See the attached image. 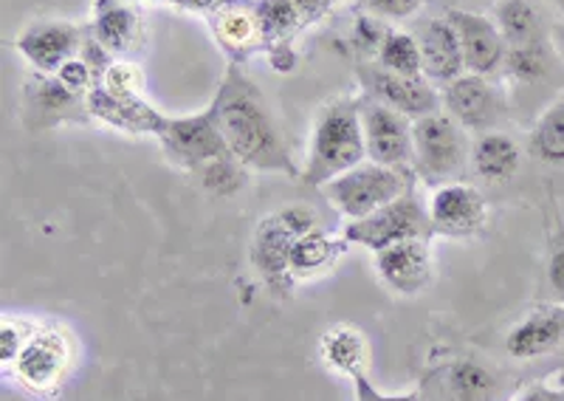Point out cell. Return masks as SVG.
<instances>
[{"mask_svg": "<svg viewBox=\"0 0 564 401\" xmlns=\"http://www.w3.org/2000/svg\"><path fill=\"white\" fill-rule=\"evenodd\" d=\"M415 173L412 170L384 167L376 162H361L359 167L347 170L345 175L334 178L322 187L327 201L345 215L347 220H361L376 209L387 207L390 201L401 198L415 189Z\"/></svg>", "mask_w": 564, "mask_h": 401, "instance_id": "5", "label": "cell"}, {"mask_svg": "<svg viewBox=\"0 0 564 401\" xmlns=\"http://www.w3.org/2000/svg\"><path fill=\"white\" fill-rule=\"evenodd\" d=\"M341 238L350 247H365L370 252H381V249L401 243V240H432L435 238V229H432L430 213L417 201L415 189H410V193L390 201L387 207L376 209L367 218L350 220Z\"/></svg>", "mask_w": 564, "mask_h": 401, "instance_id": "6", "label": "cell"}, {"mask_svg": "<svg viewBox=\"0 0 564 401\" xmlns=\"http://www.w3.org/2000/svg\"><path fill=\"white\" fill-rule=\"evenodd\" d=\"M564 348V305H539L508 330V356L528 362Z\"/></svg>", "mask_w": 564, "mask_h": 401, "instance_id": "19", "label": "cell"}, {"mask_svg": "<svg viewBox=\"0 0 564 401\" xmlns=\"http://www.w3.org/2000/svg\"><path fill=\"white\" fill-rule=\"evenodd\" d=\"M547 283L556 292V297L564 300V238L558 240L556 249L551 252V260H547Z\"/></svg>", "mask_w": 564, "mask_h": 401, "instance_id": "37", "label": "cell"}, {"mask_svg": "<svg viewBox=\"0 0 564 401\" xmlns=\"http://www.w3.org/2000/svg\"><path fill=\"white\" fill-rule=\"evenodd\" d=\"M376 65H381L384 72L404 74V77H421L423 74V57L417 40L406 32H387L381 40L379 52H376Z\"/></svg>", "mask_w": 564, "mask_h": 401, "instance_id": "29", "label": "cell"}, {"mask_svg": "<svg viewBox=\"0 0 564 401\" xmlns=\"http://www.w3.org/2000/svg\"><path fill=\"white\" fill-rule=\"evenodd\" d=\"M350 382H352V393H356V401H423V395L417 393V390H412V393H398V395L381 393V390L367 379V373H356Z\"/></svg>", "mask_w": 564, "mask_h": 401, "instance_id": "34", "label": "cell"}, {"mask_svg": "<svg viewBox=\"0 0 564 401\" xmlns=\"http://www.w3.org/2000/svg\"><path fill=\"white\" fill-rule=\"evenodd\" d=\"M155 139L161 142L170 162L193 170V173L204 170L206 164L218 162L224 155H231L218 128L215 105H209L195 117H164V124H161Z\"/></svg>", "mask_w": 564, "mask_h": 401, "instance_id": "7", "label": "cell"}, {"mask_svg": "<svg viewBox=\"0 0 564 401\" xmlns=\"http://www.w3.org/2000/svg\"><path fill=\"white\" fill-rule=\"evenodd\" d=\"M511 401H564V384H553V379L533 382L522 388Z\"/></svg>", "mask_w": 564, "mask_h": 401, "instance_id": "36", "label": "cell"}, {"mask_svg": "<svg viewBox=\"0 0 564 401\" xmlns=\"http://www.w3.org/2000/svg\"><path fill=\"white\" fill-rule=\"evenodd\" d=\"M97 85L128 97V94H141V74L135 72V65L130 63H108V68H105L102 77L97 79Z\"/></svg>", "mask_w": 564, "mask_h": 401, "instance_id": "32", "label": "cell"}, {"mask_svg": "<svg viewBox=\"0 0 564 401\" xmlns=\"http://www.w3.org/2000/svg\"><path fill=\"white\" fill-rule=\"evenodd\" d=\"M88 97L68 91L54 74H37L23 83V122L29 130H52L57 124L88 122Z\"/></svg>", "mask_w": 564, "mask_h": 401, "instance_id": "10", "label": "cell"}, {"mask_svg": "<svg viewBox=\"0 0 564 401\" xmlns=\"http://www.w3.org/2000/svg\"><path fill=\"white\" fill-rule=\"evenodd\" d=\"M347 247L350 243L345 238H334V235H327L322 227L302 235L294 243V249H291L289 260L294 283H300V280H314L319 274L330 272L339 263L341 254L347 252Z\"/></svg>", "mask_w": 564, "mask_h": 401, "instance_id": "23", "label": "cell"}, {"mask_svg": "<svg viewBox=\"0 0 564 401\" xmlns=\"http://www.w3.org/2000/svg\"><path fill=\"white\" fill-rule=\"evenodd\" d=\"M466 128L457 124L446 110L412 122V173L430 187L452 184L468 164Z\"/></svg>", "mask_w": 564, "mask_h": 401, "instance_id": "4", "label": "cell"}, {"mask_svg": "<svg viewBox=\"0 0 564 401\" xmlns=\"http://www.w3.org/2000/svg\"><path fill=\"white\" fill-rule=\"evenodd\" d=\"M370 14L384 20H406L426 7V0H365Z\"/></svg>", "mask_w": 564, "mask_h": 401, "instance_id": "33", "label": "cell"}, {"mask_svg": "<svg viewBox=\"0 0 564 401\" xmlns=\"http://www.w3.org/2000/svg\"><path fill=\"white\" fill-rule=\"evenodd\" d=\"M417 46L423 57V77L430 83H452L466 72L463 46L449 18H435L417 34Z\"/></svg>", "mask_w": 564, "mask_h": 401, "instance_id": "20", "label": "cell"}, {"mask_svg": "<svg viewBox=\"0 0 564 401\" xmlns=\"http://www.w3.org/2000/svg\"><path fill=\"white\" fill-rule=\"evenodd\" d=\"M212 105L218 113V128L226 139V148L246 170L300 178L302 170L294 164L289 144L282 142V133L263 94L246 77L240 65L229 63Z\"/></svg>", "mask_w": 564, "mask_h": 401, "instance_id": "1", "label": "cell"}, {"mask_svg": "<svg viewBox=\"0 0 564 401\" xmlns=\"http://www.w3.org/2000/svg\"><path fill=\"white\" fill-rule=\"evenodd\" d=\"M528 144L539 162L564 167V91L533 122Z\"/></svg>", "mask_w": 564, "mask_h": 401, "instance_id": "26", "label": "cell"}, {"mask_svg": "<svg viewBox=\"0 0 564 401\" xmlns=\"http://www.w3.org/2000/svg\"><path fill=\"white\" fill-rule=\"evenodd\" d=\"M94 43L108 57L128 54L141 40V14L124 0H97L94 3V23H90Z\"/></svg>", "mask_w": 564, "mask_h": 401, "instance_id": "21", "label": "cell"}, {"mask_svg": "<svg viewBox=\"0 0 564 401\" xmlns=\"http://www.w3.org/2000/svg\"><path fill=\"white\" fill-rule=\"evenodd\" d=\"M553 48L547 46L545 37L531 40V43H520V46H508L506 65H502V74L511 79L513 85H542L553 74Z\"/></svg>", "mask_w": 564, "mask_h": 401, "instance_id": "24", "label": "cell"}, {"mask_svg": "<svg viewBox=\"0 0 564 401\" xmlns=\"http://www.w3.org/2000/svg\"><path fill=\"white\" fill-rule=\"evenodd\" d=\"M322 359L330 370L341 376L365 373L367 362V339L352 325H336L322 337Z\"/></svg>", "mask_w": 564, "mask_h": 401, "instance_id": "25", "label": "cell"}, {"mask_svg": "<svg viewBox=\"0 0 564 401\" xmlns=\"http://www.w3.org/2000/svg\"><path fill=\"white\" fill-rule=\"evenodd\" d=\"M367 159L365 130H361V99L336 97L322 105L311 128V142L300 182L308 187H325L347 170Z\"/></svg>", "mask_w": 564, "mask_h": 401, "instance_id": "2", "label": "cell"}, {"mask_svg": "<svg viewBox=\"0 0 564 401\" xmlns=\"http://www.w3.org/2000/svg\"><path fill=\"white\" fill-rule=\"evenodd\" d=\"M124 3H170L173 7V0H124Z\"/></svg>", "mask_w": 564, "mask_h": 401, "instance_id": "40", "label": "cell"}, {"mask_svg": "<svg viewBox=\"0 0 564 401\" xmlns=\"http://www.w3.org/2000/svg\"><path fill=\"white\" fill-rule=\"evenodd\" d=\"M319 227V218L311 207H282L276 213L265 215L260 224L254 227L251 235L249 258L254 272L260 274L265 285H269L274 294H285L294 289V278H291V249H294L296 240L305 232Z\"/></svg>", "mask_w": 564, "mask_h": 401, "instance_id": "3", "label": "cell"}, {"mask_svg": "<svg viewBox=\"0 0 564 401\" xmlns=\"http://www.w3.org/2000/svg\"><path fill=\"white\" fill-rule=\"evenodd\" d=\"M74 343L63 328H37L12 362L14 382L34 395H52L68 376Z\"/></svg>", "mask_w": 564, "mask_h": 401, "instance_id": "8", "label": "cell"}, {"mask_svg": "<svg viewBox=\"0 0 564 401\" xmlns=\"http://www.w3.org/2000/svg\"><path fill=\"white\" fill-rule=\"evenodd\" d=\"M206 20L231 65H243L257 52H263L257 0H220Z\"/></svg>", "mask_w": 564, "mask_h": 401, "instance_id": "16", "label": "cell"}, {"mask_svg": "<svg viewBox=\"0 0 564 401\" xmlns=\"http://www.w3.org/2000/svg\"><path fill=\"white\" fill-rule=\"evenodd\" d=\"M376 272L392 294L417 297L432 283L430 240H401L376 252Z\"/></svg>", "mask_w": 564, "mask_h": 401, "instance_id": "17", "label": "cell"}, {"mask_svg": "<svg viewBox=\"0 0 564 401\" xmlns=\"http://www.w3.org/2000/svg\"><path fill=\"white\" fill-rule=\"evenodd\" d=\"M257 18H260V32H263V52L291 46L300 29H305L300 12L291 0H257Z\"/></svg>", "mask_w": 564, "mask_h": 401, "instance_id": "27", "label": "cell"}, {"mask_svg": "<svg viewBox=\"0 0 564 401\" xmlns=\"http://www.w3.org/2000/svg\"><path fill=\"white\" fill-rule=\"evenodd\" d=\"M85 32L68 20H34L14 37V48L37 74H57L70 57L83 54Z\"/></svg>", "mask_w": 564, "mask_h": 401, "instance_id": "11", "label": "cell"}, {"mask_svg": "<svg viewBox=\"0 0 564 401\" xmlns=\"http://www.w3.org/2000/svg\"><path fill=\"white\" fill-rule=\"evenodd\" d=\"M494 23L500 26L508 46H520V43L545 37L542 34V18H539L531 0H497Z\"/></svg>", "mask_w": 564, "mask_h": 401, "instance_id": "28", "label": "cell"}, {"mask_svg": "<svg viewBox=\"0 0 564 401\" xmlns=\"http://www.w3.org/2000/svg\"><path fill=\"white\" fill-rule=\"evenodd\" d=\"M441 99L446 113L457 124H463L466 130H477V133H488L506 108L500 85H494L491 77L468 72L443 85Z\"/></svg>", "mask_w": 564, "mask_h": 401, "instance_id": "14", "label": "cell"}, {"mask_svg": "<svg viewBox=\"0 0 564 401\" xmlns=\"http://www.w3.org/2000/svg\"><path fill=\"white\" fill-rule=\"evenodd\" d=\"M34 330L37 328L26 319L3 317V323H0V362H3V368H12V362L18 359L20 350L26 348Z\"/></svg>", "mask_w": 564, "mask_h": 401, "instance_id": "31", "label": "cell"}, {"mask_svg": "<svg viewBox=\"0 0 564 401\" xmlns=\"http://www.w3.org/2000/svg\"><path fill=\"white\" fill-rule=\"evenodd\" d=\"M468 164L475 170L477 178L486 184H506L513 175L520 173L522 150L506 133L488 130L471 142V153H468Z\"/></svg>", "mask_w": 564, "mask_h": 401, "instance_id": "22", "label": "cell"}, {"mask_svg": "<svg viewBox=\"0 0 564 401\" xmlns=\"http://www.w3.org/2000/svg\"><path fill=\"white\" fill-rule=\"evenodd\" d=\"M198 178L209 193L235 195L246 184V167L235 155H224L218 162H212L204 170H198Z\"/></svg>", "mask_w": 564, "mask_h": 401, "instance_id": "30", "label": "cell"}, {"mask_svg": "<svg viewBox=\"0 0 564 401\" xmlns=\"http://www.w3.org/2000/svg\"><path fill=\"white\" fill-rule=\"evenodd\" d=\"M90 119H99L102 124L133 137H159L164 113L155 110L141 94H113L102 85H94L88 94Z\"/></svg>", "mask_w": 564, "mask_h": 401, "instance_id": "18", "label": "cell"}, {"mask_svg": "<svg viewBox=\"0 0 564 401\" xmlns=\"http://www.w3.org/2000/svg\"><path fill=\"white\" fill-rule=\"evenodd\" d=\"M361 130L367 159L384 167L412 170V119L376 102L361 99Z\"/></svg>", "mask_w": 564, "mask_h": 401, "instance_id": "12", "label": "cell"}, {"mask_svg": "<svg viewBox=\"0 0 564 401\" xmlns=\"http://www.w3.org/2000/svg\"><path fill=\"white\" fill-rule=\"evenodd\" d=\"M432 229L441 238H475L486 229L488 204L471 184L452 182L432 189V198L426 204Z\"/></svg>", "mask_w": 564, "mask_h": 401, "instance_id": "13", "label": "cell"}, {"mask_svg": "<svg viewBox=\"0 0 564 401\" xmlns=\"http://www.w3.org/2000/svg\"><path fill=\"white\" fill-rule=\"evenodd\" d=\"M551 3H556L558 9H564V0H551Z\"/></svg>", "mask_w": 564, "mask_h": 401, "instance_id": "41", "label": "cell"}, {"mask_svg": "<svg viewBox=\"0 0 564 401\" xmlns=\"http://www.w3.org/2000/svg\"><path fill=\"white\" fill-rule=\"evenodd\" d=\"M356 77H359L361 91H365L367 99H376V102L404 113L412 122L441 110V94L435 91V85L423 74L421 77H404V74L384 72L381 65H359Z\"/></svg>", "mask_w": 564, "mask_h": 401, "instance_id": "9", "label": "cell"}, {"mask_svg": "<svg viewBox=\"0 0 564 401\" xmlns=\"http://www.w3.org/2000/svg\"><path fill=\"white\" fill-rule=\"evenodd\" d=\"M390 32V29L379 26V20L372 18H359L356 20V26H352V43L361 48V52H379L381 40H384V34Z\"/></svg>", "mask_w": 564, "mask_h": 401, "instance_id": "35", "label": "cell"}, {"mask_svg": "<svg viewBox=\"0 0 564 401\" xmlns=\"http://www.w3.org/2000/svg\"><path fill=\"white\" fill-rule=\"evenodd\" d=\"M553 40H556V46L564 52V23H558V26H553Z\"/></svg>", "mask_w": 564, "mask_h": 401, "instance_id": "39", "label": "cell"}, {"mask_svg": "<svg viewBox=\"0 0 564 401\" xmlns=\"http://www.w3.org/2000/svg\"><path fill=\"white\" fill-rule=\"evenodd\" d=\"M446 18L452 20L457 37H460L466 72L480 74V77L500 74L508 57V43L502 37L500 26L494 23V18L466 12V9H449Z\"/></svg>", "mask_w": 564, "mask_h": 401, "instance_id": "15", "label": "cell"}, {"mask_svg": "<svg viewBox=\"0 0 564 401\" xmlns=\"http://www.w3.org/2000/svg\"><path fill=\"white\" fill-rule=\"evenodd\" d=\"M291 3H294L296 12H300L302 23H305V26H311V23L322 20L327 12H330V9H334L336 0H291Z\"/></svg>", "mask_w": 564, "mask_h": 401, "instance_id": "38", "label": "cell"}]
</instances>
